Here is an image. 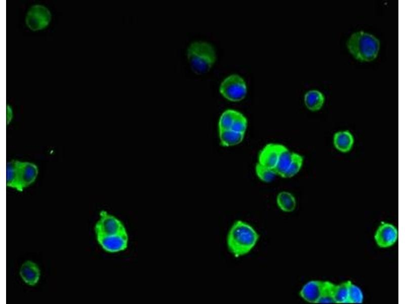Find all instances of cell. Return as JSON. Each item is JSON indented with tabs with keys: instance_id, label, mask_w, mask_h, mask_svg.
<instances>
[{
	"instance_id": "603a6c76",
	"label": "cell",
	"mask_w": 405,
	"mask_h": 304,
	"mask_svg": "<svg viewBox=\"0 0 405 304\" xmlns=\"http://www.w3.org/2000/svg\"><path fill=\"white\" fill-rule=\"evenodd\" d=\"M303 162V157L295 153L291 165L283 178H291L297 174L301 169Z\"/></svg>"
},
{
	"instance_id": "7a4b0ae2",
	"label": "cell",
	"mask_w": 405,
	"mask_h": 304,
	"mask_svg": "<svg viewBox=\"0 0 405 304\" xmlns=\"http://www.w3.org/2000/svg\"><path fill=\"white\" fill-rule=\"evenodd\" d=\"M349 52L356 60L369 62L378 56L379 40L373 34L362 30L353 33L346 42Z\"/></svg>"
},
{
	"instance_id": "4fadbf2b",
	"label": "cell",
	"mask_w": 405,
	"mask_h": 304,
	"mask_svg": "<svg viewBox=\"0 0 405 304\" xmlns=\"http://www.w3.org/2000/svg\"><path fill=\"white\" fill-rule=\"evenodd\" d=\"M353 143V136L348 130L337 132L334 136L335 147L342 153L349 151L351 149Z\"/></svg>"
},
{
	"instance_id": "5bb4252c",
	"label": "cell",
	"mask_w": 405,
	"mask_h": 304,
	"mask_svg": "<svg viewBox=\"0 0 405 304\" xmlns=\"http://www.w3.org/2000/svg\"><path fill=\"white\" fill-rule=\"evenodd\" d=\"M19 162L18 160H12L7 163L6 185L21 192L19 182Z\"/></svg>"
},
{
	"instance_id": "cb8c5ba5",
	"label": "cell",
	"mask_w": 405,
	"mask_h": 304,
	"mask_svg": "<svg viewBox=\"0 0 405 304\" xmlns=\"http://www.w3.org/2000/svg\"><path fill=\"white\" fill-rule=\"evenodd\" d=\"M363 298L361 289L351 282L348 288V303H360L363 301Z\"/></svg>"
},
{
	"instance_id": "52a82bcc",
	"label": "cell",
	"mask_w": 405,
	"mask_h": 304,
	"mask_svg": "<svg viewBox=\"0 0 405 304\" xmlns=\"http://www.w3.org/2000/svg\"><path fill=\"white\" fill-rule=\"evenodd\" d=\"M286 147L285 146L277 143L266 144L259 153L258 163L273 170L281 153Z\"/></svg>"
},
{
	"instance_id": "6da1fadb",
	"label": "cell",
	"mask_w": 405,
	"mask_h": 304,
	"mask_svg": "<svg viewBox=\"0 0 405 304\" xmlns=\"http://www.w3.org/2000/svg\"><path fill=\"white\" fill-rule=\"evenodd\" d=\"M258 238V234L252 226L242 220H236L228 234L227 246L230 252L238 257L251 251Z\"/></svg>"
},
{
	"instance_id": "30bf717a",
	"label": "cell",
	"mask_w": 405,
	"mask_h": 304,
	"mask_svg": "<svg viewBox=\"0 0 405 304\" xmlns=\"http://www.w3.org/2000/svg\"><path fill=\"white\" fill-rule=\"evenodd\" d=\"M102 248L107 252L114 253L125 250L128 247V235L116 236H96Z\"/></svg>"
},
{
	"instance_id": "ac0fdd59",
	"label": "cell",
	"mask_w": 405,
	"mask_h": 304,
	"mask_svg": "<svg viewBox=\"0 0 405 304\" xmlns=\"http://www.w3.org/2000/svg\"><path fill=\"white\" fill-rule=\"evenodd\" d=\"M276 203L278 207L283 211L290 212L294 211L296 206L294 196L289 192H280L276 197Z\"/></svg>"
},
{
	"instance_id": "9a60e30c",
	"label": "cell",
	"mask_w": 405,
	"mask_h": 304,
	"mask_svg": "<svg viewBox=\"0 0 405 304\" xmlns=\"http://www.w3.org/2000/svg\"><path fill=\"white\" fill-rule=\"evenodd\" d=\"M325 101L324 95L318 90H309L304 96L305 104L311 111H315L321 109Z\"/></svg>"
},
{
	"instance_id": "277c9868",
	"label": "cell",
	"mask_w": 405,
	"mask_h": 304,
	"mask_svg": "<svg viewBox=\"0 0 405 304\" xmlns=\"http://www.w3.org/2000/svg\"><path fill=\"white\" fill-rule=\"evenodd\" d=\"M100 217L95 226L96 236H116L128 235L123 222L107 211L100 212Z\"/></svg>"
},
{
	"instance_id": "7c38bea8",
	"label": "cell",
	"mask_w": 405,
	"mask_h": 304,
	"mask_svg": "<svg viewBox=\"0 0 405 304\" xmlns=\"http://www.w3.org/2000/svg\"><path fill=\"white\" fill-rule=\"evenodd\" d=\"M19 274L26 284L29 286H34L39 280L40 272L38 265L35 262L27 260L21 265Z\"/></svg>"
},
{
	"instance_id": "d6986e66",
	"label": "cell",
	"mask_w": 405,
	"mask_h": 304,
	"mask_svg": "<svg viewBox=\"0 0 405 304\" xmlns=\"http://www.w3.org/2000/svg\"><path fill=\"white\" fill-rule=\"evenodd\" d=\"M336 285L329 282L323 281L321 296L318 303H335V292Z\"/></svg>"
},
{
	"instance_id": "8fae6325",
	"label": "cell",
	"mask_w": 405,
	"mask_h": 304,
	"mask_svg": "<svg viewBox=\"0 0 405 304\" xmlns=\"http://www.w3.org/2000/svg\"><path fill=\"white\" fill-rule=\"evenodd\" d=\"M323 281L313 280L308 282L302 288L300 295L306 301L318 303L321 296Z\"/></svg>"
},
{
	"instance_id": "ffe728a7",
	"label": "cell",
	"mask_w": 405,
	"mask_h": 304,
	"mask_svg": "<svg viewBox=\"0 0 405 304\" xmlns=\"http://www.w3.org/2000/svg\"><path fill=\"white\" fill-rule=\"evenodd\" d=\"M238 111L227 109L221 115L219 121V130H230Z\"/></svg>"
},
{
	"instance_id": "44dd1931",
	"label": "cell",
	"mask_w": 405,
	"mask_h": 304,
	"mask_svg": "<svg viewBox=\"0 0 405 304\" xmlns=\"http://www.w3.org/2000/svg\"><path fill=\"white\" fill-rule=\"evenodd\" d=\"M255 170L259 179L265 182L272 181L277 175L274 170L266 167L259 163L256 165Z\"/></svg>"
},
{
	"instance_id": "3957f363",
	"label": "cell",
	"mask_w": 405,
	"mask_h": 304,
	"mask_svg": "<svg viewBox=\"0 0 405 304\" xmlns=\"http://www.w3.org/2000/svg\"><path fill=\"white\" fill-rule=\"evenodd\" d=\"M186 56L191 69L197 74L208 72L216 60L213 46L202 41L192 42L187 49Z\"/></svg>"
},
{
	"instance_id": "9c48e42d",
	"label": "cell",
	"mask_w": 405,
	"mask_h": 304,
	"mask_svg": "<svg viewBox=\"0 0 405 304\" xmlns=\"http://www.w3.org/2000/svg\"><path fill=\"white\" fill-rule=\"evenodd\" d=\"M18 170L19 182L22 192L35 181L38 174V169L32 162L19 161Z\"/></svg>"
},
{
	"instance_id": "7402d4cb",
	"label": "cell",
	"mask_w": 405,
	"mask_h": 304,
	"mask_svg": "<svg viewBox=\"0 0 405 304\" xmlns=\"http://www.w3.org/2000/svg\"><path fill=\"white\" fill-rule=\"evenodd\" d=\"M350 282L351 281H348L336 285L335 292V303H348V288Z\"/></svg>"
},
{
	"instance_id": "5b68a950",
	"label": "cell",
	"mask_w": 405,
	"mask_h": 304,
	"mask_svg": "<svg viewBox=\"0 0 405 304\" xmlns=\"http://www.w3.org/2000/svg\"><path fill=\"white\" fill-rule=\"evenodd\" d=\"M220 93L225 98L231 101H239L246 95L247 88L244 80L238 74H231L221 83Z\"/></svg>"
},
{
	"instance_id": "d4e9b609",
	"label": "cell",
	"mask_w": 405,
	"mask_h": 304,
	"mask_svg": "<svg viewBox=\"0 0 405 304\" xmlns=\"http://www.w3.org/2000/svg\"><path fill=\"white\" fill-rule=\"evenodd\" d=\"M247 120L240 112H238L234 119L230 130L235 132L245 134L247 128Z\"/></svg>"
},
{
	"instance_id": "8992f818",
	"label": "cell",
	"mask_w": 405,
	"mask_h": 304,
	"mask_svg": "<svg viewBox=\"0 0 405 304\" xmlns=\"http://www.w3.org/2000/svg\"><path fill=\"white\" fill-rule=\"evenodd\" d=\"M52 20L50 10L45 6L36 4L31 6L25 16V24L32 31H38L47 28Z\"/></svg>"
},
{
	"instance_id": "ba28073f",
	"label": "cell",
	"mask_w": 405,
	"mask_h": 304,
	"mask_svg": "<svg viewBox=\"0 0 405 304\" xmlns=\"http://www.w3.org/2000/svg\"><path fill=\"white\" fill-rule=\"evenodd\" d=\"M398 237L396 228L391 224H381L375 235V240L377 245L381 248H387L393 245Z\"/></svg>"
},
{
	"instance_id": "e0dca14e",
	"label": "cell",
	"mask_w": 405,
	"mask_h": 304,
	"mask_svg": "<svg viewBox=\"0 0 405 304\" xmlns=\"http://www.w3.org/2000/svg\"><path fill=\"white\" fill-rule=\"evenodd\" d=\"M245 134L235 132L232 130H219V138L222 145L231 146L240 143L244 138Z\"/></svg>"
},
{
	"instance_id": "2e32d148",
	"label": "cell",
	"mask_w": 405,
	"mask_h": 304,
	"mask_svg": "<svg viewBox=\"0 0 405 304\" xmlns=\"http://www.w3.org/2000/svg\"><path fill=\"white\" fill-rule=\"evenodd\" d=\"M295 153L291 152L286 147L281 153L277 164L273 169L277 175L283 177L290 168L293 161Z\"/></svg>"
},
{
	"instance_id": "484cf974",
	"label": "cell",
	"mask_w": 405,
	"mask_h": 304,
	"mask_svg": "<svg viewBox=\"0 0 405 304\" xmlns=\"http://www.w3.org/2000/svg\"><path fill=\"white\" fill-rule=\"evenodd\" d=\"M13 117V112L12 107L9 104L6 105V124L8 126L12 121Z\"/></svg>"
}]
</instances>
